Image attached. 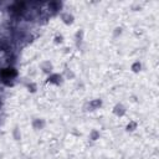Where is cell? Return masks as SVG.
Wrapping results in <instances>:
<instances>
[{"instance_id": "6da1fadb", "label": "cell", "mask_w": 159, "mask_h": 159, "mask_svg": "<svg viewBox=\"0 0 159 159\" xmlns=\"http://www.w3.org/2000/svg\"><path fill=\"white\" fill-rule=\"evenodd\" d=\"M2 75H3L4 77H11V76H15V71H14L13 69H8V70L3 71Z\"/></svg>"}]
</instances>
